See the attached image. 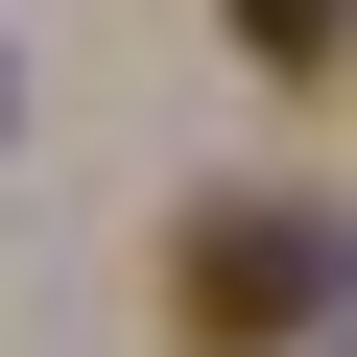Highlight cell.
<instances>
[{"label": "cell", "instance_id": "obj_1", "mask_svg": "<svg viewBox=\"0 0 357 357\" xmlns=\"http://www.w3.org/2000/svg\"><path fill=\"white\" fill-rule=\"evenodd\" d=\"M310 310H333V215H286V191H238V215L167 238V333L191 357H286Z\"/></svg>", "mask_w": 357, "mask_h": 357}, {"label": "cell", "instance_id": "obj_3", "mask_svg": "<svg viewBox=\"0 0 357 357\" xmlns=\"http://www.w3.org/2000/svg\"><path fill=\"white\" fill-rule=\"evenodd\" d=\"M0 119H24V96H0Z\"/></svg>", "mask_w": 357, "mask_h": 357}, {"label": "cell", "instance_id": "obj_2", "mask_svg": "<svg viewBox=\"0 0 357 357\" xmlns=\"http://www.w3.org/2000/svg\"><path fill=\"white\" fill-rule=\"evenodd\" d=\"M238 48H262V72H333V48H357V0H238Z\"/></svg>", "mask_w": 357, "mask_h": 357}]
</instances>
